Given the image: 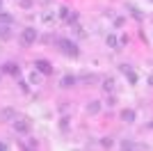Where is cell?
Masks as SVG:
<instances>
[{"label": "cell", "instance_id": "6da1fadb", "mask_svg": "<svg viewBox=\"0 0 153 151\" xmlns=\"http://www.w3.org/2000/svg\"><path fill=\"white\" fill-rule=\"evenodd\" d=\"M57 44H59V50H62L64 55H71V57L78 55V46L71 39H57Z\"/></svg>", "mask_w": 153, "mask_h": 151}, {"label": "cell", "instance_id": "7a4b0ae2", "mask_svg": "<svg viewBox=\"0 0 153 151\" xmlns=\"http://www.w3.org/2000/svg\"><path fill=\"white\" fill-rule=\"evenodd\" d=\"M37 39H39V34H37L34 28H23V32H21V41H23L25 46H32Z\"/></svg>", "mask_w": 153, "mask_h": 151}, {"label": "cell", "instance_id": "3957f363", "mask_svg": "<svg viewBox=\"0 0 153 151\" xmlns=\"http://www.w3.org/2000/svg\"><path fill=\"white\" fill-rule=\"evenodd\" d=\"M34 67H37L39 73H44V76H51V73H53V64L46 62V60H37V62H34Z\"/></svg>", "mask_w": 153, "mask_h": 151}, {"label": "cell", "instance_id": "277c9868", "mask_svg": "<svg viewBox=\"0 0 153 151\" xmlns=\"http://www.w3.org/2000/svg\"><path fill=\"white\" fill-rule=\"evenodd\" d=\"M14 131H16V133H27V131H30V121L16 117V119H14Z\"/></svg>", "mask_w": 153, "mask_h": 151}, {"label": "cell", "instance_id": "5b68a950", "mask_svg": "<svg viewBox=\"0 0 153 151\" xmlns=\"http://www.w3.org/2000/svg\"><path fill=\"white\" fill-rule=\"evenodd\" d=\"M16 119V110L14 108H2L0 110V121H14Z\"/></svg>", "mask_w": 153, "mask_h": 151}, {"label": "cell", "instance_id": "8992f818", "mask_svg": "<svg viewBox=\"0 0 153 151\" xmlns=\"http://www.w3.org/2000/svg\"><path fill=\"white\" fill-rule=\"evenodd\" d=\"M76 80H78L76 76H64V78H62V82H59V87H62V89L73 87V85H76Z\"/></svg>", "mask_w": 153, "mask_h": 151}, {"label": "cell", "instance_id": "52a82bcc", "mask_svg": "<svg viewBox=\"0 0 153 151\" xmlns=\"http://www.w3.org/2000/svg\"><path fill=\"white\" fill-rule=\"evenodd\" d=\"M87 112L89 114H98L101 112V101H89V103H87Z\"/></svg>", "mask_w": 153, "mask_h": 151}, {"label": "cell", "instance_id": "ba28073f", "mask_svg": "<svg viewBox=\"0 0 153 151\" xmlns=\"http://www.w3.org/2000/svg\"><path fill=\"white\" fill-rule=\"evenodd\" d=\"M119 41H121V39H117V34H108V37H105V44L110 46V48H121V46H119Z\"/></svg>", "mask_w": 153, "mask_h": 151}, {"label": "cell", "instance_id": "9c48e42d", "mask_svg": "<svg viewBox=\"0 0 153 151\" xmlns=\"http://www.w3.org/2000/svg\"><path fill=\"white\" fill-rule=\"evenodd\" d=\"M121 119L126 121V124H133V121H135V110H130V108L123 110V112H121Z\"/></svg>", "mask_w": 153, "mask_h": 151}, {"label": "cell", "instance_id": "30bf717a", "mask_svg": "<svg viewBox=\"0 0 153 151\" xmlns=\"http://www.w3.org/2000/svg\"><path fill=\"white\" fill-rule=\"evenodd\" d=\"M5 71H7V73H12V76H19V73H21L19 64H14V62H7V64H5Z\"/></svg>", "mask_w": 153, "mask_h": 151}, {"label": "cell", "instance_id": "8fae6325", "mask_svg": "<svg viewBox=\"0 0 153 151\" xmlns=\"http://www.w3.org/2000/svg\"><path fill=\"white\" fill-rule=\"evenodd\" d=\"M0 23H5V25H12V23H14V19H12V16H9V14L0 12Z\"/></svg>", "mask_w": 153, "mask_h": 151}, {"label": "cell", "instance_id": "7c38bea8", "mask_svg": "<svg viewBox=\"0 0 153 151\" xmlns=\"http://www.w3.org/2000/svg\"><path fill=\"white\" fill-rule=\"evenodd\" d=\"M41 21H44V23H51V21H55V14L53 12H44L41 14Z\"/></svg>", "mask_w": 153, "mask_h": 151}, {"label": "cell", "instance_id": "4fadbf2b", "mask_svg": "<svg viewBox=\"0 0 153 151\" xmlns=\"http://www.w3.org/2000/svg\"><path fill=\"white\" fill-rule=\"evenodd\" d=\"M103 89H105V92H112V89H114V80H112V78H108V80L103 82Z\"/></svg>", "mask_w": 153, "mask_h": 151}, {"label": "cell", "instance_id": "5bb4252c", "mask_svg": "<svg viewBox=\"0 0 153 151\" xmlns=\"http://www.w3.org/2000/svg\"><path fill=\"white\" fill-rule=\"evenodd\" d=\"M80 80H85L87 85H91V82L96 80V76H94V73H85V76H80Z\"/></svg>", "mask_w": 153, "mask_h": 151}, {"label": "cell", "instance_id": "9a60e30c", "mask_svg": "<svg viewBox=\"0 0 153 151\" xmlns=\"http://www.w3.org/2000/svg\"><path fill=\"white\" fill-rule=\"evenodd\" d=\"M128 9H130V14H133L135 19H142V14H140V9H137V7H135V5H128Z\"/></svg>", "mask_w": 153, "mask_h": 151}, {"label": "cell", "instance_id": "2e32d148", "mask_svg": "<svg viewBox=\"0 0 153 151\" xmlns=\"http://www.w3.org/2000/svg\"><path fill=\"white\" fill-rule=\"evenodd\" d=\"M30 82H32V85H39V82H41V76H39V73H32L30 76Z\"/></svg>", "mask_w": 153, "mask_h": 151}, {"label": "cell", "instance_id": "e0dca14e", "mask_svg": "<svg viewBox=\"0 0 153 151\" xmlns=\"http://www.w3.org/2000/svg\"><path fill=\"white\" fill-rule=\"evenodd\" d=\"M121 149H135V142H130V140H123V142H121Z\"/></svg>", "mask_w": 153, "mask_h": 151}, {"label": "cell", "instance_id": "ac0fdd59", "mask_svg": "<svg viewBox=\"0 0 153 151\" xmlns=\"http://www.w3.org/2000/svg\"><path fill=\"white\" fill-rule=\"evenodd\" d=\"M59 16H62V19H69L71 14H69V7H62V9H59Z\"/></svg>", "mask_w": 153, "mask_h": 151}, {"label": "cell", "instance_id": "d6986e66", "mask_svg": "<svg viewBox=\"0 0 153 151\" xmlns=\"http://www.w3.org/2000/svg\"><path fill=\"white\" fill-rule=\"evenodd\" d=\"M21 7H23V9H30V7H32V0H21Z\"/></svg>", "mask_w": 153, "mask_h": 151}, {"label": "cell", "instance_id": "ffe728a7", "mask_svg": "<svg viewBox=\"0 0 153 151\" xmlns=\"http://www.w3.org/2000/svg\"><path fill=\"white\" fill-rule=\"evenodd\" d=\"M101 144H103V147H112V140H110V138H103Z\"/></svg>", "mask_w": 153, "mask_h": 151}, {"label": "cell", "instance_id": "44dd1931", "mask_svg": "<svg viewBox=\"0 0 153 151\" xmlns=\"http://www.w3.org/2000/svg\"><path fill=\"white\" fill-rule=\"evenodd\" d=\"M7 149V142H0V151H5Z\"/></svg>", "mask_w": 153, "mask_h": 151}, {"label": "cell", "instance_id": "7402d4cb", "mask_svg": "<svg viewBox=\"0 0 153 151\" xmlns=\"http://www.w3.org/2000/svg\"><path fill=\"white\" fill-rule=\"evenodd\" d=\"M149 126H151V128H153V121H151V124H149Z\"/></svg>", "mask_w": 153, "mask_h": 151}, {"label": "cell", "instance_id": "603a6c76", "mask_svg": "<svg viewBox=\"0 0 153 151\" xmlns=\"http://www.w3.org/2000/svg\"><path fill=\"white\" fill-rule=\"evenodd\" d=\"M0 9H2V2H0Z\"/></svg>", "mask_w": 153, "mask_h": 151}, {"label": "cell", "instance_id": "cb8c5ba5", "mask_svg": "<svg viewBox=\"0 0 153 151\" xmlns=\"http://www.w3.org/2000/svg\"><path fill=\"white\" fill-rule=\"evenodd\" d=\"M151 2H153V0H151Z\"/></svg>", "mask_w": 153, "mask_h": 151}]
</instances>
